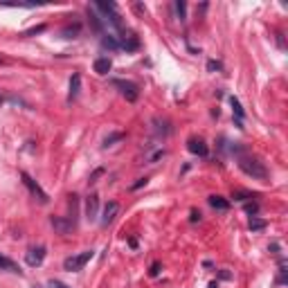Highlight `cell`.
Returning a JSON list of instances; mask_svg holds the SVG:
<instances>
[{
  "instance_id": "obj_7",
  "label": "cell",
  "mask_w": 288,
  "mask_h": 288,
  "mask_svg": "<svg viewBox=\"0 0 288 288\" xmlns=\"http://www.w3.org/2000/svg\"><path fill=\"white\" fill-rule=\"evenodd\" d=\"M45 259V248L38 245V248H32V250L27 252V257H25V261H27V266H41Z\"/></svg>"
},
{
  "instance_id": "obj_19",
  "label": "cell",
  "mask_w": 288,
  "mask_h": 288,
  "mask_svg": "<svg viewBox=\"0 0 288 288\" xmlns=\"http://www.w3.org/2000/svg\"><path fill=\"white\" fill-rule=\"evenodd\" d=\"M45 29V25H38V27H34V29H29V32H25V36H32V34H38V32H43Z\"/></svg>"
},
{
  "instance_id": "obj_13",
  "label": "cell",
  "mask_w": 288,
  "mask_h": 288,
  "mask_svg": "<svg viewBox=\"0 0 288 288\" xmlns=\"http://www.w3.org/2000/svg\"><path fill=\"white\" fill-rule=\"evenodd\" d=\"M210 205L214 207V210H221V212H225L227 207H230V203H227L223 196H210Z\"/></svg>"
},
{
  "instance_id": "obj_14",
  "label": "cell",
  "mask_w": 288,
  "mask_h": 288,
  "mask_svg": "<svg viewBox=\"0 0 288 288\" xmlns=\"http://www.w3.org/2000/svg\"><path fill=\"white\" fill-rule=\"evenodd\" d=\"M0 268H5V270H12V272H21V270H18V266L14 264L12 259H7V257H3V255H0Z\"/></svg>"
},
{
  "instance_id": "obj_17",
  "label": "cell",
  "mask_w": 288,
  "mask_h": 288,
  "mask_svg": "<svg viewBox=\"0 0 288 288\" xmlns=\"http://www.w3.org/2000/svg\"><path fill=\"white\" fill-rule=\"evenodd\" d=\"M63 34H65L68 38H70V34H72V38H74V36L79 34V25H72V27H65V29H63Z\"/></svg>"
},
{
  "instance_id": "obj_21",
  "label": "cell",
  "mask_w": 288,
  "mask_h": 288,
  "mask_svg": "<svg viewBox=\"0 0 288 288\" xmlns=\"http://www.w3.org/2000/svg\"><path fill=\"white\" fill-rule=\"evenodd\" d=\"M50 288H68V286H65V284H61V281H50Z\"/></svg>"
},
{
  "instance_id": "obj_15",
  "label": "cell",
  "mask_w": 288,
  "mask_h": 288,
  "mask_svg": "<svg viewBox=\"0 0 288 288\" xmlns=\"http://www.w3.org/2000/svg\"><path fill=\"white\" fill-rule=\"evenodd\" d=\"M232 108H234V113H236V117H239V124H241V119H243V108H241V104L236 102L234 97H232Z\"/></svg>"
},
{
  "instance_id": "obj_16",
  "label": "cell",
  "mask_w": 288,
  "mask_h": 288,
  "mask_svg": "<svg viewBox=\"0 0 288 288\" xmlns=\"http://www.w3.org/2000/svg\"><path fill=\"white\" fill-rule=\"evenodd\" d=\"M264 221H259V219H255V216H252L250 219V230H264Z\"/></svg>"
},
{
  "instance_id": "obj_24",
  "label": "cell",
  "mask_w": 288,
  "mask_h": 288,
  "mask_svg": "<svg viewBox=\"0 0 288 288\" xmlns=\"http://www.w3.org/2000/svg\"><path fill=\"white\" fill-rule=\"evenodd\" d=\"M158 270H160V266H158V264L151 266V275H158Z\"/></svg>"
},
{
  "instance_id": "obj_22",
  "label": "cell",
  "mask_w": 288,
  "mask_h": 288,
  "mask_svg": "<svg viewBox=\"0 0 288 288\" xmlns=\"http://www.w3.org/2000/svg\"><path fill=\"white\" fill-rule=\"evenodd\" d=\"M207 68H210V70H219V68H221V63H214V61H210V63H207Z\"/></svg>"
},
{
  "instance_id": "obj_23",
  "label": "cell",
  "mask_w": 288,
  "mask_h": 288,
  "mask_svg": "<svg viewBox=\"0 0 288 288\" xmlns=\"http://www.w3.org/2000/svg\"><path fill=\"white\" fill-rule=\"evenodd\" d=\"M142 185H146V178H140V180H138V183H135V185H133V189H138V187H142Z\"/></svg>"
},
{
  "instance_id": "obj_8",
  "label": "cell",
  "mask_w": 288,
  "mask_h": 288,
  "mask_svg": "<svg viewBox=\"0 0 288 288\" xmlns=\"http://www.w3.org/2000/svg\"><path fill=\"white\" fill-rule=\"evenodd\" d=\"M117 210H119V205L117 203H106L104 207V214H102V225H108V223H113V219H115V214H117Z\"/></svg>"
},
{
  "instance_id": "obj_1",
  "label": "cell",
  "mask_w": 288,
  "mask_h": 288,
  "mask_svg": "<svg viewBox=\"0 0 288 288\" xmlns=\"http://www.w3.org/2000/svg\"><path fill=\"white\" fill-rule=\"evenodd\" d=\"M239 167L243 174L252 176V178H257V180L268 178V169L264 167V162H259V160L252 158V155H239Z\"/></svg>"
},
{
  "instance_id": "obj_10",
  "label": "cell",
  "mask_w": 288,
  "mask_h": 288,
  "mask_svg": "<svg viewBox=\"0 0 288 288\" xmlns=\"http://www.w3.org/2000/svg\"><path fill=\"white\" fill-rule=\"evenodd\" d=\"M79 88H81V74H72V79H70V93H68V102H74V99H77Z\"/></svg>"
},
{
  "instance_id": "obj_18",
  "label": "cell",
  "mask_w": 288,
  "mask_h": 288,
  "mask_svg": "<svg viewBox=\"0 0 288 288\" xmlns=\"http://www.w3.org/2000/svg\"><path fill=\"white\" fill-rule=\"evenodd\" d=\"M176 12H178V16L185 21V12H187V7H185V3H176Z\"/></svg>"
},
{
  "instance_id": "obj_11",
  "label": "cell",
  "mask_w": 288,
  "mask_h": 288,
  "mask_svg": "<svg viewBox=\"0 0 288 288\" xmlns=\"http://www.w3.org/2000/svg\"><path fill=\"white\" fill-rule=\"evenodd\" d=\"M88 18L90 23H93V29L97 34H104V18L97 16V12H95V7H88Z\"/></svg>"
},
{
  "instance_id": "obj_4",
  "label": "cell",
  "mask_w": 288,
  "mask_h": 288,
  "mask_svg": "<svg viewBox=\"0 0 288 288\" xmlns=\"http://www.w3.org/2000/svg\"><path fill=\"white\" fill-rule=\"evenodd\" d=\"M97 216H99V196L90 194L88 198H86V219L97 221Z\"/></svg>"
},
{
  "instance_id": "obj_26",
  "label": "cell",
  "mask_w": 288,
  "mask_h": 288,
  "mask_svg": "<svg viewBox=\"0 0 288 288\" xmlns=\"http://www.w3.org/2000/svg\"><path fill=\"white\" fill-rule=\"evenodd\" d=\"M34 288H41V286H34Z\"/></svg>"
},
{
  "instance_id": "obj_2",
  "label": "cell",
  "mask_w": 288,
  "mask_h": 288,
  "mask_svg": "<svg viewBox=\"0 0 288 288\" xmlns=\"http://www.w3.org/2000/svg\"><path fill=\"white\" fill-rule=\"evenodd\" d=\"M93 255H95L93 250H84V252H79V255H74V257H68V259L63 261V268H65L68 272H79V270H84V266L88 264L90 259H93Z\"/></svg>"
},
{
  "instance_id": "obj_3",
  "label": "cell",
  "mask_w": 288,
  "mask_h": 288,
  "mask_svg": "<svg viewBox=\"0 0 288 288\" xmlns=\"http://www.w3.org/2000/svg\"><path fill=\"white\" fill-rule=\"evenodd\" d=\"M95 9H99V12L104 14V23H110L115 29H119L122 32L124 29V25H122V18H119V14H117V9H115V5H110V3H97L95 5Z\"/></svg>"
},
{
  "instance_id": "obj_9",
  "label": "cell",
  "mask_w": 288,
  "mask_h": 288,
  "mask_svg": "<svg viewBox=\"0 0 288 288\" xmlns=\"http://www.w3.org/2000/svg\"><path fill=\"white\" fill-rule=\"evenodd\" d=\"M187 149H189L191 153H196V155H207V146L200 138H191L189 142H187Z\"/></svg>"
},
{
  "instance_id": "obj_25",
  "label": "cell",
  "mask_w": 288,
  "mask_h": 288,
  "mask_svg": "<svg viewBox=\"0 0 288 288\" xmlns=\"http://www.w3.org/2000/svg\"><path fill=\"white\" fill-rule=\"evenodd\" d=\"M0 63H7V61H5V59H0Z\"/></svg>"
},
{
  "instance_id": "obj_5",
  "label": "cell",
  "mask_w": 288,
  "mask_h": 288,
  "mask_svg": "<svg viewBox=\"0 0 288 288\" xmlns=\"http://www.w3.org/2000/svg\"><path fill=\"white\" fill-rule=\"evenodd\" d=\"M115 86L122 90V95L129 99V102H135V99H138L140 90H138V86H135L133 81H115Z\"/></svg>"
},
{
  "instance_id": "obj_12",
  "label": "cell",
  "mask_w": 288,
  "mask_h": 288,
  "mask_svg": "<svg viewBox=\"0 0 288 288\" xmlns=\"http://www.w3.org/2000/svg\"><path fill=\"white\" fill-rule=\"evenodd\" d=\"M110 68H113L110 59H97V61H95V72L97 74H108Z\"/></svg>"
},
{
  "instance_id": "obj_6",
  "label": "cell",
  "mask_w": 288,
  "mask_h": 288,
  "mask_svg": "<svg viewBox=\"0 0 288 288\" xmlns=\"http://www.w3.org/2000/svg\"><path fill=\"white\" fill-rule=\"evenodd\" d=\"M21 178H23V183H25V185H27V189H29V191H32V194H34V196H36V198H38V200H41V203H48V194H45V191L41 189V187H38L36 183H34V180H32V178H29V174H21Z\"/></svg>"
},
{
  "instance_id": "obj_20",
  "label": "cell",
  "mask_w": 288,
  "mask_h": 288,
  "mask_svg": "<svg viewBox=\"0 0 288 288\" xmlns=\"http://www.w3.org/2000/svg\"><path fill=\"white\" fill-rule=\"evenodd\" d=\"M257 210H259V207H257L255 203H252V205H245V212H248V214H257Z\"/></svg>"
}]
</instances>
